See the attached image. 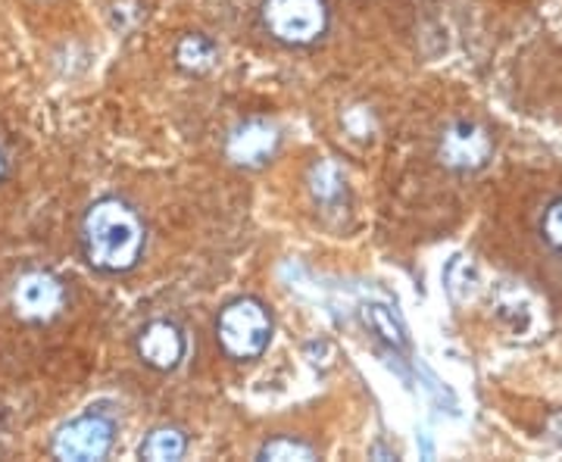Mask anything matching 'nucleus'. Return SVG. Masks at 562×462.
<instances>
[{"label":"nucleus","instance_id":"obj_15","mask_svg":"<svg viewBox=\"0 0 562 462\" xmlns=\"http://www.w3.org/2000/svg\"><path fill=\"white\" fill-rule=\"evenodd\" d=\"M538 232H541V241L547 244L553 253H560L562 257V194L543 206V216H541V225H538Z\"/></svg>","mask_w":562,"mask_h":462},{"label":"nucleus","instance_id":"obj_7","mask_svg":"<svg viewBox=\"0 0 562 462\" xmlns=\"http://www.w3.org/2000/svg\"><path fill=\"white\" fill-rule=\"evenodd\" d=\"M135 353L154 372H176L188 357V335L179 322L150 319L135 335Z\"/></svg>","mask_w":562,"mask_h":462},{"label":"nucleus","instance_id":"obj_2","mask_svg":"<svg viewBox=\"0 0 562 462\" xmlns=\"http://www.w3.org/2000/svg\"><path fill=\"white\" fill-rule=\"evenodd\" d=\"M272 331L276 322L260 297H235L216 316V343L235 362L260 360L272 343Z\"/></svg>","mask_w":562,"mask_h":462},{"label":"nucleus","instance_id":"obj_11","mask_svg":"<svg viewBox=\"0 0 562 462\" xmlns=\"http://www.w3.org/2000/svg\"><path fill=\"white\" fill-rule=\"evenodd\" d=\"M362 322L372 328V335L384 341L391 350H409V335H406V328H403V322L394 316V309L391 306H384V303H366L362 306Z\"/></svg>","mask_w":562,"mask_h":462},{"label":"nucleus","instance_id":"obj_16","mask_svg":"<svg viewBox=\"0 0 562 462\" xmlns=\"http://www.w3.org/2000/svg\"><path fill=\"white\" fill-rule=\"evenodd\" d=\"M547 435H550V441H557L562 447V413H557V416H550V425H547Z\"/></svg>","mask_w":562,"mask_h":462},{"label":"nucleus","instance_id":"obj_4","mask_svg":"<svg viewBox=\"0 0 562 462\" xmlns=\"http://www.w3.org/2000/svg\"><path fill=\"white\" fill-rule=\"evenodd\" d=\"M113 443H116V419L103 409H88L63 425L50 441V450L57 460L98 462L110 457Z\"/></svg>","mask_w":562,"mask_h":462},{"label":"nucleus","instance_id":"obj_1","mask_svg":"<svg viewBox=\"0 0 562 462\" xmlns=\"http://www.w3.org/2000/svg\"><path fill=\"white\" fill-rule=\"evenodd\" d=\"M81 257L101 275H125L138 269L147 250V225L122 198H101L81 219Z\"/></svg>","mask_w":562,"mask_h":462},{"label":"nucleus","instance_id":"obj_5","mask_svg":"<svg viewBox=\"0 0 562 462\" xmlns=\"http://www.w3.org/2000/svg\"><path fill=\"white\" fill-rule=\"evenodd\" d=\"M435 157L441 162L447 172L457 176H472L482 172L484 166L494 157V142L491 132L472 120H453L438 138Z\"/></svg>","mask_w":562,"mask_h":462},{"label":"nucleus","instance_id":"obj_3","mask_svg":"<svg viewBox=\"0 0 562 462\" xmlns=\"http://www.w3.org/2000/svg\"><path fill=\"white\" fill-rule=\"evenodd\" d=\"M260 25L281 47H313L331 29L328 0H260Z\"/></svg>","mask_w":562,"mask_h":462},{"label":"nucleus","instance_id":"obj_6","mask_svg":"<svg viewBox=\"0 0 562 462\" xmlns=\"http://www.w3.org/2000/svg\"><path fill=\"white\" fill-rule=\"evenodd\" d=\"M69 303L66 284L44 269H32L13 284V313L22 322H54L60 319Z\"/></svg>","mask_w":562,"mask_h":462},{"label":"nucleus","instance_id":"obj_17","mask_svg":"<svg viewBox=\"0 0 562 462\" xmlns=\"http://www.w3.org/2000/svg\"><path fill=\"white\" fill-rule=\"evenodd\" d=\"M369 457H384V460H397V453H391V450H384L382 443H375V447L369 450Z\"/></svg>","mask_w":562,"mask_h":462},{"label":"nucleus","instance_id":"obj_8","mask_svg":"<svg viewBox=\"0 0 562 462\" xmlns=\"http://www.w3.org/2000/svg\"><path fill=\"white\" fill-rule=\"evenodd\" d=\"M281 135L272 122L266 120H244L228 132L225 142V157L244 166V169H260L266 162H272V157L279 154Z\"/></svg>","mask_w":562,"mask_h":462},{"label":"nucleus","instance_id":"obj_14","mask_svg":"<svg viewBox=\"0 0 562 462\" xmlns=\"http://www.w3.org/2000/svg\"><path fill=\"white\" fill-rule=\"evenodd\" d=\"M257 460L262 462H288V460H316V447H310L301 438H288V435H276V438H269V441L262 443L260 450H257Z\"/></svg>","mask_w":562,"mask_h":462},{"label":"nucleus","instance_id":"obj_18","mask_svg":"<svg viewBox=\"0 0 562 462\" xmlns=\"http://www.w3.org/2000/svg\"><path fill=\"white\" fill-rule=\"evenodd\" d=\"M7 179H10V160H7V154L0 150V184Z\"/></svg>","mask_w":562,"mask_h":462},{"label":"nucleus","instance_id":"obj_12","mask_svg":"<svg viewBox=\"0 0 562 462\" xmlns=\"http://www.w3.org/2000/svg\"><path fill=\"white\" fill-rule=\"evenodd\" d=\"M443 288L453 303H465L479 291V269L472 257H453L443 269Z\"/></svg>","mask_w":562,"mask_h":462},{"label":"nucleus","instance_id":"obj_13","mask_svg":"<svg viewBox=\"0 0 562 462\" xmlns=\"http://www.w3.org/2000/svg\"><path fill=\"white\" fill-rule=\"evenodd\" d=\"M310 191H313V201L322 203V206H338L344 194H347L338 166L328 160L316 162L310 169Z\"/></svg>","mask_w":562,"mask_h":462},{"label":"nucleus","instance_id":"obj_9","mask_svg":"<svg viewBox=\"0 0 562 462\" xmlns=\"http://www.w3.org/2000/svg\"><path fill=\"white\" fill-rule=\"evenodd\" d=\"M220 60V47L216 41L206 38L201 32H191V35H181L176 44V66L188 76H203L210 72Z\"/></svg>","mask_w":562,"mask_h":462},{"label":"nucleus","instance_id":"obj_10","mask_svg":"<svg viewBox=\"0 0 562 462\" xmlns=\"http://www.w3.org/2000/svg\"><path fill=\"white\" fill-rule=\"evenodd\" d=\"M188 453V435L179 425H157L138 447L140 460L176 462Z\"/></svg>","mask_w":562,"mask_h":462}]
</instances>
